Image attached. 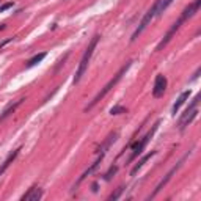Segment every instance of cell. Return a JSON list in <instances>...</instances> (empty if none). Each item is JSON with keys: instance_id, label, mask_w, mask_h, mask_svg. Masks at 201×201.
<instances>
[{"instance_id": "obj_1", "label": "cell", "mask_w": 201, "mask_h": 201, "mask_svg": "<svg viewBox=\"0 0 201 201\" xmlns=\"http://www.w3.org/2000/svg\"><path fill=\"white\" fill-rule=\"evenodd\" d=\"M199 7H201V0H195V2L193 3H190L189 7H185L184 8V11H182V14L179 16V19L178 20H176L173 25H171V27H170V30L167 32V35L162 38V41L157 44V49L156 50H162L170 41H171V38L176 35V32H178L179 30V27H181V25L187 20V19H190L195 13H198V10H199Z\"/></svg>"}, {"instance_id": "obj_2", "label": "cell", "mask_w": 201, "mask_h": 201, "mask_svg": "<svg viewBox=\"0 0 201 201\" xmlns=\"http://www.w3.org/2000/svg\"><path fill=\"white\" fill-rule=\"evenodd\" d=\"M132 63H134V61H132V60H129V61H126V63H124V65L121 66V69H119V71H118V72H116V74L113 75V77H112V79H110V80H109V82L105 83V87H104L102 90H100V91L97 93V96H96V97H94V99L91 100V102H90V104H88V105L85 107V112L91 110V109H93V107H94V105H96V104L99 102L100 99H104V97H105V96H107V94H109V93L112 91V88H113V87H115V85H116V83H118V82H119L121 79H123V75H124L126 72L129 71V68L132 66Z\"/></svg>"}, {"instance_id": "obj_3", "label": "cell", "mask_w": 201, "mask_h": 201, "mask_svg": "<svg viewBox=\"0 0 201 201\" xmlns=\"http://www.w3.org/2000/svg\"><path fill=\"white\" fill-rule=\"evenodd\" d=\"M99 38H100L99 35H94L93 39L90 41V44H88V47H87V50H85V54H83V57H82V60H80V63H79V68H77V71H75L74 83H79L80 79L83 77V74H85V71H87V68H88V63H90V60H91V55H93L94 49H96V46H97Z\"/></svg>"}, {"instance_id": "obj_4", "label": "cell", "mask_w": 201, "mask_h": 201, "mask_svg": "<svg viewBox=\"0 0 201 201\" xmlns=\"http://www.w3.org/2000/svg\"><path fill=\"white\" fill-rule=\"evenodd\" d=\"M160 2L162 0H156V2L153 3V7H151L148 11H146V14L143 16V19L140 20V24H138V27L135 29V32H134V35H132V38H131V41L134 42L141 33H143V30L148 27V25L151 24V20L154 19V16H157V11H159V5H160Z\"/></svg>"}, {"instance_id": "obj_5", "label": "cell", "mask_w": 201, "mask_h": 201, "mask_svg": "<svg viewBox=\"0 0 201 201\" xmlns=\"http://www.w3.org/2000/svg\"><path fill=\"white\" fill-rule=\"evenodd\" d=\"M159 126H160V121H156V123H154V126H153V127H151V131H149V132H148V134H146V135H145V137L140 140V141H137V143L132 146V154H131V157L127 159V162H129V163H131L134 159H137V157H138V156L143 153V149L146 148V145L149 143V140L153 138L154 132L159 129Z\"/></svg>"}, {"instance_id": "obj_6", "label": "cell", "mask_w": 201, "mask_h": 201, "mask_svg": "<svg viewBox=\"0 0 201 201\" xmlns=\"http://www.w3.org/2000/svg\"><path fill=\"white\" fill-rule=\"evenodd\" d=\"M187 157H189V154H185V156H184V157H182V159H181V160L178 162V163H176V165H174V167H173V168H171V170H170V171L167 173V176H165V178H163V179L160 181V184H159V185L156 187V190H154L153 193H151V196H149V198H154V196H156V195H157V193H159V192H160L162 189H163V185H167V184H168V181H170V179L173 178V174H174L176 171H178V170L181 168V165L184 163V160H185Z\"/></svg>"}, {"instance_id": "obj_7", "label": "cell", "mask_w": 201, "mask_h": 201, "mask_svg": "<svg viewBox=\"0 0 201 201\" xmlns=\"http://www.w3.org/2000/svg\"><path fill=\"white\" fill-rule=\"evenodd\" d=\"M167 85H168V80L163 74H157L156 75V80H154V87H153V96L157 99V97H162L165 90H167Z\"/></svg>"}, {"instance_id": "obj_8", "label": "cell", "mask_w": 201, "mask_h": 201, "mask_svg": "<svg viewBox=\"0 0 201 201\" xmlns=\"http://www.w3.org/2000/svg\"><path fill=\"white\" fill-rule=\"evenodd\" d=\"M41 196H42V190L39 187H32V189H29L27 193L22 195L20 199L22 201H38V199H41Z\"/></svg>"}, {"instance_id": "obj_9", "label": "cell", "mask_w": 201, "mask_h": 201, "mask_svg": "<svg viewBox=\"0 0 201 201\" xmlns=\"http://www.w3.org/2000/svg\"><path fill=\"white\" fill-rule=\"evenodd\" d=\"M118 132H113V134H110L109 137H107V140L102 143V146H100L99 148V156H105V153H107V151H109V148L118 140Z\"/></svg>"}, {"instance_id": "obj_10", "label": "cell", "mask_w": 201, "mask_h": 201, "mask_svg": "<svg viewBox=\"0 0 201 201\" xmlns=\"http://www.w3.org/2000/svg\"><path fill=\"white\" fill-rule=\"evenodd\" d=\"M153 156H156V151H151V153H148L146 156H143V157H141V159L135 163V165H134V168L131 170V176H135V174L138 173V170H140V168H141V167H143V165H145V163L151 159V157H153Z\"/></svg>"}, {"instance_id": "obj_11", "label": "cell", "mask_w": 201, "mask_h": 201, "mask_svg": "<svg viewBox=\"0 0 201 201\" xmlns=\"http://www.w3.org/2000/svg\"><path fill=\"white\" fill-rule=\"evenodd\" d=\"M189 96H190V90H185V91H182V93L179 94V97L176 99V102H174V105H173V115H176V112H178V110L181 109V105L189 99Z\"/></svg>"}, {"instance_id": "obj_12", "label": "cell", "mask_w": 201, "mask_h": 201, "mask_svg": "<svg viewBox=\"0 0 201 201\" xmlns=\"http://www.w3.org/2000/svg\"><path fill=\"white\" fill-rule=\"evenodd\" d=\"M102 159H104V156H99V157H97V160H96L94 163H91V167H90V168H88V170H87V171H85V173L80 176V178H79V181H77V185H79V184H80V182H82L85 178H88V176H90L93 171H96V170H97V167H99V163H100V160H102Z\"/></svg>"}, {"instance_id": "obj_13", "label": "cell", "mask_w": 201, "mask_h": 201, "mask_svg": "<svg viewBox=\"0 0 201 201\" xmlns=\"http://www.w3.org/2000/svg\"><path fill=\"white\" fill-rule=\"evenodd\" d=\"M17 154H19V149L13 151V153H11V154H10L8 157H7V160H5V162L2 163V167H0V176H2V174L5 173V170H7V168H8V167L11 165V162H13V160H14L16 157H17Z\"/></svg>"}, {"instance_id": "obj_14", "label": "cell", "mask_w": 201, "mask_h": 201, "mask_svg": "<svg viewBox=\"0 0 201 201\" xmlns=\"http://www.w3.org/2000/svg\"><path fill=\"white\" fill-rule=\"evenodd\" d=\"M22 100H25V99H19V100H16L14 104H11V105H10V107H8V109L3 112V113H2V116H0V121H2V119H5L8 115H11V113H13V112H14V110H16V109H17L20 104H22Z\"/></svg>"}, {"instance_id": "obj_15", "label": "cell", "mask_w": 201, "mask_h": 201, "mask_svg": "<svg viewBox=\"0 0 201 201\" xmlns=\"http://www.w3.org/2000/svg\"><path fill=\"white\" fill-rule=\"evenodd\" d=\"M46 58V52H41V54H36L33 58H30L29 61H27V68H33V66H36L38 63H41L42 60Z\"/></svg>"}, {"instance_id": "obj_16", "label": "cell", "mask_w": 201, "mask_h": 201, "mask_svg": "<svg viewBox=\"0 0 201 201\" xmlns=\"http://www.w3.org/2000/svg\"><path fill=\"white\" fill-rule=\"evenodd\" d=\"M198 100H199V96H195V97L192 99V104H190V105H189V107L185 109V112H184V115L181 116L179 123H181V121H182V119H184V118H185V116H187V115H189V113H190V112H192L193 109H196V105H198Z\"/></svg>"}, {"instance_id": "obj_17", "label": "cell", "mask_w": 201, "mask_h": 201, "mask_svg": "<svg viewBox=\"0 0 201 201\" xmlns=\"http://www.w3.org/2000/svg\"><path fill=\"white\" fill-rule=\"evenodd\" d=\"M121 113H127V109L123 105H113L110 109V115H121Z\"/></svg>"}, {"instance_id": "obj_18", "label": "cell", "mask_w": 201, "mask_h": 201, "mask_svg": "<svg viewBox=\"0 0 201 201\" xmlns=\"http://www.w3.org/2000/svg\"><path fill=\"white\" fill-rule=\"evenodd\" d=\"M116 171H118V167H116V165H112V167L109 168V171L104 174V179H105V181H110L113 176L116 174Z\"/></svg>"}, {"instance_id": "obj_19", "label": "cell", "mask_w": 201, "mask_h": 201, "mask_svg": "<svg viewBox=\"0 0 201 201\" xmlns=\"http://www.w3.org/2000/svg\"><path fill=\"white\" fill-rule=\"evenodd\" d=\"M173 3V0H162V2H160V5H159V11H157V16H160L170 5Z\"/></svg>"}, {"instance_id": "obj_20", "label": "cell", "mask_w": 201, "mask_h": 201, "mask_svg": "<svg viewBox=\"0 0 201 201\" xmlns=\"http://www.w3.org/2000/svg\"><path fill=\"white\" fill-rule=\"evenodd\" d=\"M123 192H124V187H119L115 193H112V195H110V198H109V199H118V198L121 196V193H123Z\"/></svg>"}, {"instance_id": "obj_21", "label": "cell", "mask_w": 201, "mask_h": 201, "mask_svg": "<svg viewBox=\"0 0 201 201\" xmlns=\"http://www.w3.org/2000/svg\"><path fill=\"white\" fill-rule=\"evenodd\" d=\"M13 7V2H8V3H5V5H2L0 7V13H3V11H7L8 8H11Z\"/></svg>"}, {"instance_id": "obj_22", "label": "cell", "mask_w": 201, "mask_h": 201, "mask_svg": "<svg viewBox=\"0 0 201 201\" xmlns=\"http://www.w3.org/2000/svg\"><path fill=\"white\" fill-rule=\"evenodd\" d=\"M199 72H201V69L198 68V69H196V72L193 74V77H192V80H195V79H198V75H199Z\"/></svg>"}, {"instance_id": "obj_23", "label": "cell", "mask_w": 201, "mask_h": 201, "mask_svg": "<svg viewBox=\"0 0 201 201\" xmlns=\"http://www.w3.org/2000/svg\"><path fill=\"white\" fill-rule=\"evenodd\" d=\"M93 192H97V184H96V182L93 184Z\"/></svg>"}]
</instances>
